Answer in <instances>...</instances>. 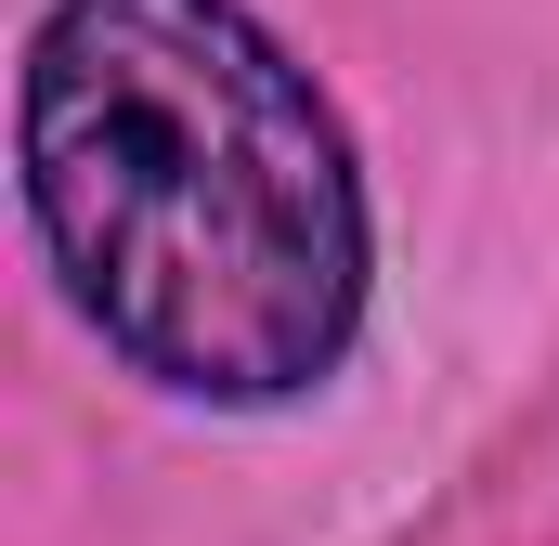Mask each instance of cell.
Segmentation results:
<instances>
[{
    "label": "cell",
    "instance_id": "1",
    "mask_svg": "<svg viewBox=\"0 0 559 546\" xmlns=\"http://www.w3.org/2000/svg\"><path fill=\"white\" fill-rule=\"evenodd\" d=\"M26 222L79 325L182 404L274 416L365 339L352 131L248 0H52L26 26Z\"/></svg>",
    "mask_w": 559,
    "mask_h": 546
}]
</instances>
